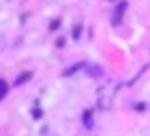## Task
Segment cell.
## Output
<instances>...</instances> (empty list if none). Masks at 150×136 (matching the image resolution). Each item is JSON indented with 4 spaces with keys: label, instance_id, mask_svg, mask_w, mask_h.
I'll list each match as a JSON object with an SVG mask.
<instances>
[{
    "label": "cell",
    "instance_id": "3",
    "mask_svg": "<svg viewBox=\"0 0 150 136\" xmlns=\"http://www.w3.org/2000/svg\"><path fill=\"white\" fill-rule=\"evenodd\" d=\"M80 68H84V64H74V66H70L69 70H67V72H63V76H65V77H69V76H72V74L74 72H78V70H80Z\"/></svg>",
    "mask_w": 150,
    "mask_h": 136
},
{
    "label": "cell",
    "instance_id": "2",
    "mask_svg": "<svg viewBox=\"0 0 150 136\" xmlns=\"http://www.w3.org/2000/svg\"><path fill=\"white\" fill-rule=\"evenodd\" d=\"M125 8V4H120V6H118V10L114 11V19H112V23L114 25H118V23H120V17H122V10H124Z\"/></svg>",
    "mask_w": 150,
    "mask_h": 136
},
{
    "label": "cell",
    "instance_id": "6",
    "mask_svg": "<svg viewBox=\"0 0 150 136\" xmlns=\"http://www.w3.org/2000/svg\"><path fill=\"white\" fill-rule=\"evenodd\" d=\"M29 77H30V74H23V76H21V80H17V81H15V83H23V81H27V80H29Z\"/></svg>",
    "mask_w": 150,
    "mask_h": 136
},
{
    "label": "cell",
    "instance_id": "5",
    "mask_svg": "<svg viewBox=\"0 0 150 136\" xmlns=\"http://www.w3.org/2000/svg\"><path fill=\"white\" fill-rule=\"evenodd\" d=\"M6 93H8V83L4 80H0V100L6 96Z\"/></svg>",
    "mask_w": 150,
    "mask_h": 136
},
{
    "label": "cell",
    "instance_id": "4",
    "mask_svg": "<svg viewBox=\"0 0 150 136\" xmlns=\"http://www.w3.org/2000/svg\"><path fill=\"white\" fill-rule=\"evenodd\" d=\"M84 125L88 127V129H91L93 123H91V112H86L84 114Z\"/></svg>",
    "mask_w": 150,
    "mask_h": 136
},
{
    "label": "cell",
    "instance_id": "7",
    "mask_svg": "<svg viewBox=\"0 0 150 136\" xmlns=\"http://www.w3.org/2000/svg\"><path fill=\"white\" fill-rule=\"evenodd\" d=\"M80 36V27H76V29H74V38H78Z\"/></svg>",
    "mask_w": 150,
    "mask_h": 136
},
{
    "label": "cell",
    "instance_id": "1",
    "mask_svg": "<svg viewBox=\"0 0 150 136\" xmlns=\"http://www.w3.org/2000/svg\"><path fill=\"white\" fill-rule=\"evenodd\" d=\"M88 72H89V76H91V77H101L103 76V68L101 66H89Z\"/></svg>",
    "mask_w": 150,
    "mask_h": 136
}]
</instances>
